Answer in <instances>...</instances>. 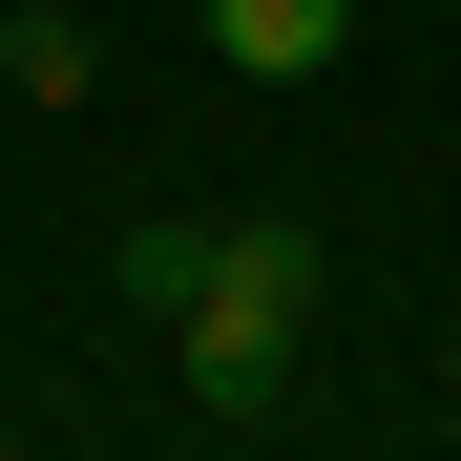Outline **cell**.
Instances as JSON below:
<instances>
[{
    "label": "cell",
    "mask_w": 461,
    "mask_h": 461,
    "mask_svg": "<svg viewBox=\"0 0 461 461\" xmlns=\"http://www.w3.org/2000/svg\"><path fill=\"white\" fill-rule=\"evenodd\" d=\"M294 336H315V315H252V294H189V315H168V377H189V420H210V440H252V420L294 399Z\"/></svg>",
    "instance_id": "cell-1"
},
{
    "label": "cell",
    "mask_w": 461,
    "mask_h": 461,
    "mask_svg": "<svg viewBox=\"0 0 461 461\" xmlns=\"http://www.w3.org/2000/svg\"><path fill=\"white\" fill-rule=\"evenodd\" d=\"M357 22H377V0H210V63H230V85H315Z\"/></svg>",
    "instance_id": "cell-2"
},
{
    "label": "cell",
    "mask_w": 461,
    "mask_h": 461,
    "mask_svg": "<svg viewBox=\"0 0 461 461\" xmlns=\"http://www.w3.org/2000/svg\"><path fill=\"white\" fill-rule=\"evenodd\" d=\"M0 85H22V105H85L105 85V22H85V0H22V22H0Z\"/></svg>",
    "instance_id": "cell-3"
},
{
    "label": "cell",
    "mask_w": 461,
    "mask_h": 461,
    "mask_svg": "<svg viewBox=\"0 0 461 461\" xmlns=\"http://www.w3.org/2000/svg\"><path fill=\"white\" fill-rule=\"evenodd\" d=\"M189 273H210V210L189 230H126V315H189Z\"/></svg>",
    "instance_id": "cell-4"
},
{
    "label": "cell",
    "mask_w": 461,
    "mask_h": 461,
    "mask_svg": "<svg viewBox=\"0 0 461 461\" xmlns=\"http://www.w3.org/2000/svg\"><path fill=\"white\" fill-rule=\"evenodd\" d=\"M440 377H461V336H440Z\"/></svg>",
    "instance_id": "cell-5"
}]
</instances>
